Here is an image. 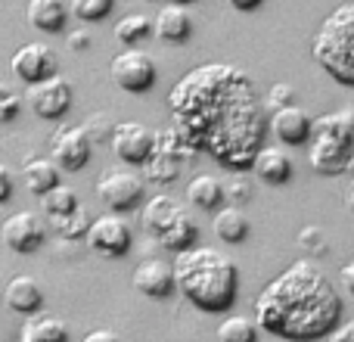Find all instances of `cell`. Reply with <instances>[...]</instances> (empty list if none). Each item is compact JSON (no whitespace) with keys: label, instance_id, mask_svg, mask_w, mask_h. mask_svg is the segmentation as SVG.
<instances>
[{"label":"cell","instance_id":"7c38bea8","mask_svg":"<svg viewBox=\"0 0 354 342\" xmlns=\"http://www.w3.org/2000/svg\"><path fill=\"white\" fill-rule=\"evenodd\" d=\"M0 237H3L6 249H12V252H35V249H41L44 237H47V224H44V218L37 212L25 208V212H16L3 221Z\"/></svg>","mask_w":354,"mask_h":342},{"label":"cell","instance_id":"60d3db41","mask_svg":"<svg viewBox=\"0 0 354 342\" xmlns=\"http://www.w3.org/2000/svg\"><path fill=\"white\" fill-rule=\"evenodd\" d=\"M106 339L115 342V339H118V333H115V330H91V333L84 336V342H106Z\"/></svg>","mask_w":354,"mask_h":342},{"label":"cell","instance_id":"ffe728a7","mask_svg":"<svg viewBox=\"0 0 354 342\" xmlns=\"http://www.w3.org/2000/svg\"><path fill=\"white\" fill-rule=\"evenodd\" d=\"M180 212V206L171 199V196H165V193H159V196H153V199L143 206V212H140V224H143V231L149 233L153 240H159V233L165 231L168 224H171V218Z\"/></svg>","mask_w":354,"mask_h":342},{"label":"cell","instance_id":"6da1fadb","mask_svg":"<svg viewBox=\"0 0 354 342\" xmlns=\"http://www.w3.org/2000/svg\"><path fill=\"white\" fill-rule=\"evenodd\" d=\"M168 109L196 153H208L230 171L252 168L268 134L255 81L230 62L189 69L168 93Z\"/></svg>","mask_w":354,"mask_h":342},{"label":"cell","instance_id":"f6af8a7d","mask_svg":"<svg viewBox=\"0 0 354 342\" xmlns=\"http://www.w3.org/2000/svg\"><path fill=\"white\" fill-rule=\"evenodd\" d=\"M174 3H193V0H174Z\"/></svg>","mask_w":354,"mask_h":342},{"label":"cell","instance_id":"d590c367","mask_svg":"<svg viewBox=\"0 0 354 342\" xmlns=\"http://www.w3.org/2000/svg\"><path fill=\"white\" fill-rule=\"evenodd\" d=\"M19 112H22V97L10 84L0 81V122H12Z\"/></svg>","mask_w":354,"mask_h":342},{"label":"cell","instance_id":"cb8c5ba5","mask_svg":"<svg viewBox=\"0 0 354 342\" xmlns=\"http://www.w3.org/2000/svg\"><path fill=\"white\" fill-rule=\"evenodd\" d=\"M22 181H25V187H28L31 193L41 196V193H47L50 187L59 183V165H56L53 159H47V156H35V159L25 162Z\"/></svg>","mask_w":354,"mask_h":342},{"label":"cell","instance_id":"3957f363","mask_svg":"<svg viewBox=\"0 0 354 342\" xmlns=\"http://www.w3.org/2000/svg\"><path fill=\"white\" fill-rule=\"evenodd\" d=\"M174 283L183 299L199 312L224 314L236 302L239 271L224 252L208 246H189L174 258Z\"/></svg>","mask_w":354,"mask_h":342},{"label":"cell","instance_id":"ee69618b","mask_svg":"<svg viewBox=\"0 0 354 342\" xmlns=\"http://www.w3.org/2000/svg\"><path fill=\"white\" fill-rule=\"evenodd\" d=\"M348 208H351V212H354V187L348 190Z\"/></svg>","mask_w":354,"mask_h":342},{"label":"cell","instance_id":"7402d4cb","mask_svg":"<svg viewBox=\"0 0 354 342\" xmlns=\"http://www.w3.org/2000/svg\"><path fill=\"white\" fill-rule=\"evenodd\" d=\"M196 240H199V227H196V221L189 218L187 212H177L171 218V224L165 227V231L159 233V243L165 246L168 252H180V249H189V246H196Z\"/></svg>","mask_w":354,"mask_h":342},{"label":"cell","instance_id":"f546056e","mask_svg":"<svg viewBox=\"0 0 354 342\" xmlns=\"http://www.w3.org/2000/svg\"><path fill=\"white\" fill-rule=\"evenodd\" d=\"M41 206L47 215H66V212H72V208H78V196H75L72 187L56 183L47 193H41Z\"/></svg>","mask_w":354,"mask_h":342},{"label":"cell","instance_id":"e575fe53","mask_svg":"<svg viewBox=\"0 0 354 342\" xmlns=\"http://www.w3.org/2000/svg\"><path fill=\"white\" fill-rule=\"evenodd\" d=\"M299 246L308 252V255H317V258H324L326 252H330V246H326V233L320 231V227H301Z\"/></svg>","mask_w":354,"mask_h":342},{"label":"cell","instance_id":"ac0fdd59","mask_svg":"<svg viewBox=\"0 0 354 342\" xmlns=\"http://www.w3.org/2000/svg\"><path fill=\"white\" fill-rule=\"evenodd\" d=\"M25 16H28L31 28L44 31V35H56L68 22V3L66 0H28Z\"/></svg>","mask_w":354,"mask_h":342},{"label":"cell","instance_id":"d6986e66","mask_svg":"<svg viewBox=\"0 0 354 342\" xmlns=\"http://www.w3.org/2000/svg\"><path fill=\"white\" fill-rule=\"evenodd\" d=\"M252 171L264 183H286L292 177V159L280 147H261L252 159Z\"/></svg>","mask_w":354,"mask_h":342},{"label":"cell","instance_id":"9c48e42d","mask_svg":"<svg viewBox=\"0 0 354 342\" xmlns=\"http://www.w3.org/2000/svg\"><path fill=\"white\" fill-rule=\"evenodd\" d=\"M10 69L22 84H35V81H44L59 72V56L50 44H22L12 53Z\"/></svg>","mask_w":354,"mask_h":342},{"label":"cell","instance_id":"f35d334b","mask_svg":"<svg viewBox=\"0 0 354 342\" xmlns=\"http://www.w3.org/2000/svg\"><path fill=\"white\" fill-rule=\"evenodd\" d=\"M66 44H68V50H87L91 47V35H87V31H72V35L66 37Z\"/></svg>","mask_w":354,"mask_h":342},{"label":"cell","instance_id":"e0dca14e","mask_svg":"<svg viewBox=\"0 0 354 342\" xmlns=\"http://www.w3.org/2000/svg\"><path fill=\"white\" fill-rule=\"evenodd\" d=\"M153 31L162 37L165 44H183L189 35H193V16L187 12V3H174L168 0L159 10L153 22Z\"/></svg>","mask_w":354,"mask_h":342},{"label":"cell","instance_id":"8d00e7d4","mask_svg":"<svg viewBox=\"0 0 354 342\" xmlns=\"http://www.w3.org/2000/svg\"><path fill=\"white\" fill-rule=\"evenodd\" d=\"M292 97H295L292 84H274V87H270V93H268V106H270V112L280 109V106H286V103H292Z\"/></svg>","mask_w":354,"mask_h":342},{"label":"cell","instance_id":"74e56055","mask_svg":"<svg viewBox=\"0 0 354 342\" xmlns=\"http://www.w3.org/2000/svg\"><path fill=\"white\" fill-rule=\"evenodd\" d=\"M10 196H12V171L0 162V206H3Z\"/></svg>","mask_w":354,"mask_h":342},{"label":"cell","instance_id":"83f0119b","mask_svg":"<svg viewBox=\"0 0 354 342\" xmlns=\"http://www.w3.org/2000/svg\"><path fill=\"white\" fill-rule=\"evenodd\" d=\"M91 221L93 218L87 215V208H81V206L72 208V212H66V215H50V227L66 240H84Z\"/></svg>","mask_w":354,"mask_h":342},{"label":"cell","instance_id":"30bf717a","mask_svg":"<svg viewBox=\"0 0 354 342\" xmlns=\"http://www.w3.org/2000/svg\"><path fill=\"white\" fill-rule=\"evenodd\" d=\"M112 153L128 165H143L147 156L156 147V131H149L140 122H115V131L109 137Z\"/></svg>","mask_w":354,"mask_h":342},{"label":"cell","instance_id":"ab89813d","mask_svg":"<svg viewBox=\"0 0 354 342\" xmlns=\"http://www.w3.org/2000/svg\"><path fill=\"white\" fill-rule=\"evenodd\" d=\"M339 283H342L345 293H351V296H354V258H351L348 264H345L342 271H339Z\"/></svg>","mask_w":354,"mask_h":342},{"label":"cell","instance_id":"484cf974","mask_svg":"<svg viewBox=\"0 0 354 342\" xmlns=\"http://www.w3.org/2000/svg\"><path fill=\"white\" fill-rule=\"evenodd\" d=\"M187 199L193 202L196 208H218L221 199H224V187H221L218 177L212 174H196L193 181L187 183Z\"/></svg>","mask_w":354,"mask_h":342},{"label":"cell","instance_id":"8992f818","mask_svg":"<svg viewBox=\"0 0 354 342\" xmlns=\"http://www.w3.org/2000/svg\"><path fill=\"white\" fill-rule=\"evenodd\" d=\"M84 240L93 252H100V255H106V258H122V255H128L131 246H134L128 221L118 218V212H112V208H109V215H100V218L91 221Z\"/></svg>","mask_w":354,"mask_h":342},{"label":"cell","instance_id":"ba28073f","mask_svg":"<svg viewBox=\"0 0 354 342\" xmlns=\"http://www.w3.org/2000/svg\"><path fill=\"white\" fill-rule=\"evenodd\" d=\"M97 196L112 212H128L143 199V177L128 168H109L106 174H100Z\"/></svg>","mask_w":354,"mask_h":342},{"label":"cell","instance_id":"7bdbcfd3","mask_svg":"<svg viewBox=\"0 0 354 342\" xmlns=\"http://www.w3.org/2000/svg\"><path fill=\"white\" fill-rule=\"evenodd\" d=\"M227 3H230L233 10H239V12H249V10H255L261 0H227Z\"/></svg>","mask_w":354,"mask_h":342},{"label":"cell","instance_id":"2e32d148","mask_svg":"<svg viewBox=\"0 0 354 342\" xmlns=\"http://www.w3.org/2000/svg\"><path fill=\"white\" fill-rule=\"evenodd\" d=\"M3 305L10 308V312L22 314V318L41 312V308H44L41 283H37L35 277H28V274H16L10 283H6V289H3Z\"/></svg>","mask_w":354,"mask_h":342},{"label":"cell","instance_id":"d6a6232c","mask_svg":"<svg viewBox=\"0 0 354 342\" xmlns=\"http://www.w3.org/2000/svg\"><path fill=\"white\" fill-rule=\"evenodd\" d=\"M81 128H84V134L91 137V143H109L112 131H115V118H112L109 112H91Z\"/></svg>","mask_w":354,"mask_h":342},{"label":"cell","instance_id":"5bb4252c","mask_svg":"<svg viewBox=\"0 0 354 342\" xmlns=\"http://www.w3.org/2000/svg\"><path fill=\"white\" fill-rule=\"evenodd\" d=\"M134 289L143 293L147 299H165L177 289L174 283V264L162 262V258H143L134 268Z\"/></svg>","mask_w":354,"mask_h":342},{"label":"cell","instance_id":"836d02e7","mask_svg":"<svg viewBox=\"0 0 354 342\" xmlns=\"http://www.w3.org/2000/svg\"><path fill=\"white\" fill-rule=\"evenodd\" d=\"M221 187H224V199L230 202V206H243V202L252 199V181L243 171H230V177H227Z\"/></svg>","mask_w":354,"mask_h":342},{"label":"cell","instance_id":"f1b7e54d","mask_svg":"<svg viewBox=\"0 0 354 342\" xmlns=\"http://www.w3.org/2000/svg\"><path fill=\"white\" fill-rule=\"evenodd\" d=\"M149 31H153V19L143 16V12H128L115 22V37L122 44H140Z\"/></svg>","mask_w":354,"mask_h":342},{"label":"cell","instance_id":"5b68a950","mask_svg":"<svg viewBox=\"0 0 354 342\" xmlns=\"http://www.w3.org/2000/svg\"><path fill=\"white\" fill-rule=\"evenodd\" d=\"M109 75H112V81L128 93H147L149 87L156 84V78H159L153 56L143 53V50H137V47L122 50L118 56H112Z\"/></svg>","mask_w":354,"mask_h":342},{"label":"cell","instance_id":"d4e9b609","mask_svg":"<svg viewBox=\"0 0 354 342\" xmlns=\"http://www.w3.org/2000/svg\"><path fill=\"white\" fill-rule=\"evenodd\" d=\"M180 165H183V159H177L174 153H168V150H162V147H153V153L143 162V177L153 183H171V181H177V174H180Z\"/></svg>","mask_w":354,"mask_h":342},{"label":"cell","instance_id":"7a4b0ae2","mask_svg":"<svg viewBox=\"0 0 354 342\" xmlns=\"http://www.w3.org/2000/svg\"><path fill=\"white\" fill-rule=\"evenodd\" d=\"M255 318L277 339H324L342 321V296L317 264L299 258L255 296Z\"/></svg>","mask_w":354,"mask_h":342},{"label":"cell","instance_id":"52a82bcc","mask_svg":"<svg viewBox=\"0 0 354 342\" xmlns=\"http://www.w3.org/2000/svg\"><path fill=\"white\" fill-rule=\"evenodd\" d=\"M72 93H75L72 84H68L62 75H50V78L28 84L25 103L31 106V112H35L37 118L56 122V118H62L68 109H72Z\"/></svg>","mask_w":354,"mask_h":342},{"label":"cell","instance_id":"44dd1931","mask_svg":"<svg viewBox=\"0 0 354 342\" xmlns=\"http://www.w3.org/2000/svg\"><path fill=\"white\" fill-rule=\"evenodd\" d=\"M212 227H214V237L224 240V243H243L249 237V218L243 215V208L230 206V202L214 212Z\"/></svg>","mask_w":354,"mask_h":342},{"label":"cell","instance_id":"277c9868","mask_svg":"<svg viewBox=\"0 0 354 342\" xmlns=\"http://www.w3.org/2000/svg\"><path fill=\"white\" fill-rule=\"evenodd\" d=\"M311 56L333 81L354 87V0L339 3L320 22L311 41Z\"/></svg>","mask_w":354,"mask_h":342},{"label":"cell","instance_id":"1f68e13d","mask_svg":"<svg viewBox=\"0 0 354 342\" xmlns=\"http://www.w3.org/2000/svg\"><path fill=\"white\" fill-rule=\"evenodd\" d=\"M112 6H115V0H72L68 10H72V16L81 19V22H103L112 12Z\"/></svg>","mask_w":354,"mask_h":342},{"label":"cell","instance_id":"4fadbf2b","mask_svg":"<svg viewBox=\"0 0 354 342\" xmlns=\"http://www.w3.org/2000/svg\"><path fill=\"white\" fill-rule=\"evenodd\" d=\"M91 137L84 128H59L50 141V159L59 165V171H81L91 162Z\"/></svg>","mask_w":354,"mask_h":342},{"label":"cell","instance_id":"b9f144b4","mask_svg":"<svg viewBox=\"0 0 354 342\" xmlns=\"http://www.w3.org/2000/svg\"><path fill=\"white\" fill-rule=\"evenodd\" d=\"M330 336L336 339V342H351V339H354V321H351L348 327H339V330H333Z\"/></svg>","mask_w":354,"mask_h":342},{"label":"cell","instance_id":"4dcf8cb0","mask_svg":"<svg viewBox=\"0 0 354 342\" xmlns=\"http://www.w3.org/2000/svg\"><path fill=\"white\" fill-rule=\"evenodd\" d=\"M258 336V327L249 318H224L218 327L221 342H252Z\"/></svg>","mask_w":354,"mask_h":342},{"label":"cell","instance_id":"8fae6325","mask_svg":"<svg viewBox=\"0 0 354 342\" xmlns=\"http://www.w3.org/2000/svg\"><path fill=\"white\" fill-rule=\"evenodd\" d=\"M308 162L317 174L339 177L354 165V141L342 137H311V150H308Z\"/></svg>","mask_w":354,"mask_h":342},{"label":"cell","instance_id":"9a60e30c","mask_svg":"<svg viewBox=\"0 0 354 342\" xmlns=\"http://www.w3.org/2000/svg\"><path fill=\"white\" fill-rule=\"evenodd\" d=\"M311 122H314V118L308 116L301 106L286 103V106H280V109L270 112L268 128H270V134H274L280 143L299 147V143H305L308 137H311Z\"/></svg>","mask_w":354,"mask_h":342},{"label":"cell","instance_id":"603a6c76","mask_svg":"<svg viewBox=\"0 0 354 342\" xmlns=\"http://www.w3.org/2000/svg\"><path fill=\"white\" fill-rule=\"evenodd\" d=\"M62 339H68V327L59 318L41 312L28 314V321L22 327V342H62Z\"/></svg>","mask_w":354,"mask_h":342},{"label":"cell","instance_id":"4316f807","mask_svg":"<svg viewBox=\"0 0 354 342\" xmlns=\"http://www.w3.org/2000/svg\"><path fill=\"white\" fill-rule=\"evenodd\" d=\"M311 137H342V141H354V112H326L311 122Z\"/></svg>","mask_w":354,"mask_h":342}]
</instances>
